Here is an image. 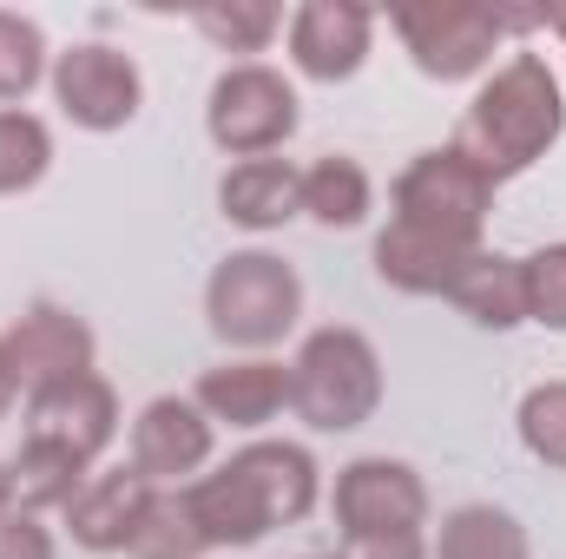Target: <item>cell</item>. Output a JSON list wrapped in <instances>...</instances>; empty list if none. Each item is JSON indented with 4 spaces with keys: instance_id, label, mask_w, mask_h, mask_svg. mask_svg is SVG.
Returning a JSON list of instances; mask_svg holds the SVG:
<instances>
[{
    "instance_id": "cell-3",
    "label": "cell",
    "mask_w": 566,
    "mask_h": 559,
    "mask_svg": "<svg viewBox=\"0 0 566 559\" xmlns=\"http://www.w3.org/2000/svg\"><path fill=\"white\" fill-rule=\"evenodd\" d=\"M290 409L316 434H349L382 409V356L363 329H310L290 362Z\"/></svg>"
},
{
    "instance_id": "cell-14",
    "label": "cell",
    "mask_w": 566,
    "mask_h": 559,
    "mask_svg": "<svg viewBox=\"0 0 566 559\" xmlns=\"http://www.w3.org/2000/svg\"><path fill=\"white\" fill-rule=\"evenodd\" d=\"M145 500H151V481H145L139 467L93 474V481L73 494V507H66V534H73V547H86V553H126L133 534H139Z\"/></svg>"
},
{
    "instance_id": "cell-21",
    "label": "cell",
    "mask_w": 566,
    "mask_h": 559,
    "mask_svg": "<svg viewBox=\"0 0 566 559\" xmlns=\"http://www.w3.org/2000/svg\"><path fill=\"white\" fill-rule=\"evenodd\" d=\"M126 553L133 559H205L211 553V540H205L185 487H151V500H145V514H139V534H133Z\"/></svg>"
},
{
    "instance_id": "cell-22",
    "label": "cell",
    "mask_w": 566,
    "mask_h": 559,
    "mask_svg": "<svg viewBox=\"0 0 566 559\" xmlns=\"http://www.w3.org/2000/svg\"><path fill=\"white\" fill-rule=\"evenodd\" d=\"M434 559H527V527L488 500L474 507H454L441 520V540H434Z\"/></svg>"
},
{
    "instance_id": "cell-33",
    "label": "cell",
    "mask_w": 566,
    "mask_h": 559,
    "mask_svg": "<svg viewBox=\"0 0 566 559\" xmlns=\"http://www.w3.org/2000/svg\"><path fill=\"white\" fill-rule=\"evenodd\" d=\"M316 559H323V553H316Z\"/></svg>"
},
{
    "instance_id": "cell-17",
    "label": "cell",
    "mask_w": 566,
    "mask_h": 559,
    "mask_svg": "<svg viewBox=\"0 0 566 559\" xmlns=\"http://www.w3.org/2000/svg\"><path fill=\"white\" fill-rule=\"evenodd\" d=\"M481 251H488V244H481ZM468 257H474V251L441 244V238H428V231H409V224H396V218H389V231L376 238V277L389 283V289H402V296H448L454 277L468 271Z\"/></svg>"
},
{
    "instance_id": "cell-16",
    "label": "cell",
    "mask_w": 566,
    "mask_h": 559,
    "mask_svg": "<svg viewBox=\"0 0 566 559\" xmlns=\"http://www.w3.org/2000/svg\"><path fill=\"white\" fill-rule=\"evenodd\" d=\"M218 211L238 231H283L290 218H303V171L283 165V158H244V165L224 171Z\"/></svg>"
},
{
    "instance_id": "cell-12",
    "label": "cell",
    "mask_w": 566,
    "mask_h": 559,
    "mask_svg": "<svg viewBox=\"0 0 566 559\" xmlns=\"http://www.w3.org/2000/svg\"><path fill=\"white\" fill-rule=\"evenodd\" d=\"M113 434H119V395H113V382L99 369L80 376V382L27 395V441H53V447L80 454L93 467L113 447Z\"/></svg>"
},
{
    "instance_id": "cell-15",
    "label": "cell",
    "mask_w": 566,
    "mask_h": 559,
    "mask_svg": "<svg viewBox=\"0 0 566 559\" xmlns=\"http://www.w3.org/2000/svg\"><path fill=\"white\" fill-rule=\"evenodd\" d=\"M191 402L211 421H231V428H264L290 409V369L271 356H238V362H218L198 376Z\"/></svg>"
},
{
    "instance_id": "cell-4",
    "label": "cell",
    "mask_w": 566,
    "mask_h": 559,
    "mask_svg": "<svg viewBox=\"0 0 566 559\" xmlns=\"http://www.w3.org/2000/svg\"><path fill=\"white\" fill-rule=\"evenodd\" d=\"M296 316H303V283L271 251H231L211 271V283H205V323H211V336L231 342V349H244V356L277 349L283 336L296 329Z\"/></svg>"
},
{
    "instance_id": "cell-26",
    "label": "cell",
    "mask_w": 566,
    "mask_h": 559,
    "mask_svg": "<svg viewBox=\"0 0 566 559\" xmlns=\"http://www.w3.org/2000/svg\"><path fill=\"white\" fill-rule=\"evenodd\" d=\"M521 441L541 467H566V382H541L521 395Z\"/></svg>"
},
{
    "instance_id": "cell-6",
    "label": "cell",
    "mask_w": 566,
    "mask_h": 559,
    "mask_svg": "<svg viewBox=\"0 0 566 559\" xmlns=\"http://www.w3.org/2000/svg\"><path fill=\"white\" fill-rule=\"evenodd\" d=\"M205 133L231 158H271L296 133V86L277 66H258V60L218 73L211 106H205Z\"/></svg>"
},
{
    "instance_id": "cell-28",
    "label": "cell",
    "mask_w": 566,
    "mask_h": 559,
    "mask_svg": "<svg viewBox=\"0 0 566 559\" xmlns=\"http://www.w3.org/2000/svg\"><path fill=\"white\" fill-rule=\"evenodd\" d=\"M0 559H53V534L40 527V514H0Z\"/></svg>"
},
{
    "instance_id": "cell-2",
    "label": "cell",
    "mask_w": 566,
    "mask_h": 559,
    "mask_svg": "<svg viewBox=\"0 0 566 559\" xmlns=\"http://www.w3.org/2000/svg\"><path fill=\"white\" fill-rule=\"evenodd\" d=\"M566 133V99L560 80L541 53H514L507 66H494V80L468 99L461 113V133H454V151L488 171L494 184L521 178L527 165H541Z\"/></svg>"
},
{
    "instance_id": "cell-27",
    "label": "cell",
    "mask_w": 566,
    "mask_h": 559,
    "mask_svg": "<svg viewBox=\"0 0 566 559\" xmlns=\"http://www.w3.org/2000/svg\"><path fill=\"white\" fill-rule=\"evenodd\" d=\"M527 271V323L566 329V244H541L534 257H521Z\"/></svg>"
},
{
    "instance_id": "cell-13",
    "label": "cell",
    "mask_w": 566,
    "mask_h": 559,
    "mask_svg": "<svg viewBox=\"0 0 566 559\" xmlns=\"http://www.w3.org/2000/svg\"><path fill=\"white\" fill-rule=\"evenodd\" d=\"M211 461V415L191 395H158L133 421V467L145 481H185Z\"/></svg>"
},
{
    "instance_id": "cell-11",
    "label": "cell",
    "mask_w": 566,
    "mask_h": 559,
    "mask_svg": "<svg viewBox=\"0 0 566 559\" xmlns=\"http://www.w3.org/2000/svg\"><path fill=\"white\" fill-rule=\"evenodd\" d=\"M376 40V13L363 0H303L290 13V66L303 80H356Z\"/></svg>"
},
{
    "instance_id": "cell-30",
    "label": "cell",
    "mask_w": 566,
    "mask_h": 559,
    "mask_svg": "<svg viewBox=\"0 0 566 559\" xmlns=\"http://www.w3.org/2000/svg\"><path fill=\"white\" fill-rule=\"evenodd\" d=\"M13 395H20V376H13V362H7V349H0V421L13 415Z\"/></svg>"
},
{
    "instance_id": "cell-18",
    "label": "cell",
    "mask_w": 566,
    "mask_h": 559,
    "mask_svg": "<svg viewBox=\"0 0 566 559\" xmlns=\"http://www.w3.org/2000/svg\"><path fill=\"white\" fill-rule=\"evenodd\" d=\"M448 303H454L468 323H481V329H521V323H527V271H521V257L474 251L468 271L448 289Z\"/></svg>"
},
{
    "instance_id": "cell-7",
    "label": "cell",
    "mask_w": 566,
    "mask_h": 559,
    "mask_svg": "<svg viewBox=\"0 0 566 559\" xmlns=\"http://www.w3.org/2000/svg\"><path fill=\"white\" fill-rule=\"evenodd\" d=\"M409 60L422 66L428 80H474L494 46H501V7H474V0H422V7H396L389 13Z\"/></svg>"
},
{
    "instance_id": "cell-1",
    "label": "cell",
    "mask_w": 566,
    "mask_h": 559,
    "mask_svg": "<svg viewBox=\"0 0 566 559\" xmlns=\"http://www.w3.org/2000/svg\"><path fill=\"white\" fill-rule=\"evenodd\" d=\"M185 494H191V514L211 547H258L264 534L310 520L316 461L296 441H251L218 474H198Z\"/></svg>"
},
{
    "instance_id": "cell-5",
    "label": "cell",
    "mask_w": 566,
    "mask_h": 559,
    "mask_svg": "<svg viewBox=\"0 0 566 559\" xmlns=\"http://www.w3.org/2000/svg\"><path fill=\"white\" fill-rule=\"evenodd\" d=\"M389 204H396V224L428 231L441 244H461V251H481V231H488V211H494V178L474 171L454 145H441V151L409 158Z\"/></svg>"
},
{
    "instance_id": "cell-31",
    "label": "cell",
    "mask_w": 566,
    "mask_h": 559,
    "mask_svg": "<svg viewBox=\"0 0 566 559\" xmlns=\"http://www.w3.org/2000/svg\"><path fill=\"white\" fill-rule=\"evenodd\" d=\"M0 514H13V474H7V461H0Z\"/></svg>"
},
{
    "instance_id": "cell-24",
    "label": "cell",
    "mask_w": 566,
    "mask_h": 559,
    "mask_svg": "<svg viewBox=\"0 0 566 559\" xmlns=\"http://www.w3.org/2000/svg\"><path fill=\"white\" fill-rule=\"evenodd\" d=\"M191 27H198L218 53H264V46L277 40L283 13L271 0H211V7L191 13Z\"/></svg>"
},
{
    "instance_id": "cell-23",
    "label": "cell",
    "mask_w": 566,
    "mask_h": 559,
    "mask_svg": "<svg viewBox=\"0 0 566 559\" xmlns=\"http://www.w3.org/2000/svg\"><path fill=\"white\" fill-rule=\"evenodd\" d=\"M46 171H53V133H46V119H33L20 106H0V198L33 191Z\"/></svg>"
},
{
    "instance_id": "cell-8",
    "label": "cell",
    "mask_w": 566,
    "mask_h": 559,
    "mask_svg": "<svg viewBox=\"0 0 566 559\" xmlns=\"http://www.w3.org/2000/svg\"><path fill=\"white\" fill-rule=\"evenodd\" d=\"M53 99H60V113L80 133H119V126L139 119L145 80H139V66H133V53L86 40V46L53 53Z\"/></svg>"
},
{
    "instance_id": "cell-19",
    "label": "cell",
    "mask_w": 566,
    "mask_h": 559,
    "mask_svg": "<svg viewBox=\"0 0 566 559\" xmlns=\"http://www.w3.org/2000/svg\"><path fill=\"white\" fill-rule=\"evenodd\" d=\"M7 474H13V507L20 514H46V507H73V494L93 481V467L80 461V454H66V447H53V441H27L20 434V454L7 461Z\"/></svg>"
},
{
    "instance_id": "cell-20",
    "label": "cell",
    "mask_w": 566,
    "mask_h": 559,
    "mask_svg": "<svg viewBox=\"0 0 566 559\" xmlns=\"http://www.w3.org/2000/svg\"><path fill=\"white\" fill-rule=\"evenodd\" d=\"M369 171L356 165V158H316L310 171H303V218H316L323 231H356L363 218H369Z\"/></svg>"
},
{
    "instance_id": "cell-29",
    "label": "cell",
    "mask_w": 566,
    "mask_h": 559,
    "mask_svg": "<svg viewBox=\"0 0 566 559\" xmlns=\"http://www.w3.org/2000/svg\"><path fill=\"white\" fill-rule=\"evenodd\" d=\"M343 559H428L422 527H402V534H363V540H343Z\"/></svg>"
},
{
    "instance_id": "cell-25",
    "label": "cell",
    "mask_w": 566,
    "mask_h": 559,
    "mask_svg": "<svg viewBox=\"0 0 566 559\" xmlns=\"http://www.w3.org/2000/svg\"><path fill=\"white\" fill-rule=\"evenodd\" d=\"M46 80V33L27 13L0 7V99H27Z\"/></svg>"
},
{
    "instance_id": "cell-9",
    "label": "cell",
    "mask_w": 566,
    "mask_h": 559,
    "mask_svg": "<svg viewBox=\"0 0 566 559\" xmlns=\"http://www.w3.org/2000/svg\"><path fill=\"white\" fill-rule=\"evenodd\" d=\"M336 527L343 540H363V534H402V527H422L428 520V487L409 461H389V454H363L336 474Z\"/></svg>"
},
{
    "instance_id": "cell-10",
    "label": "cell",
    "mask_w": 566,
    "mask_h": 559,
    "mask_svg": "<svg viewBox=\"0 0 566 559\" xmlns=\"http://www.w3.org/2000/svg\"><path fill=\"white\" fill-rule=\"evenodd\" d=\"M0 349H7V362H13V376H20L27 395L93 376V329H86L73 309H60V303L20 309L13 329L0 336Z\"/></svg>"
},
{
    "instance_id": "cell-32",
    "label": "cell",
    "mask_w": 566,
    "mask_h": 559,
    "mask_svg": "<svg viewBox=\"0 0 566 559\" xmlns=\"http://www.w3.org/2000/svg\"><path fill=\"white\" fill-rule=\"evenodd\" d=\"M541 27H554V33H566V7H541Z\"/></svg>"
}]
</instances>
